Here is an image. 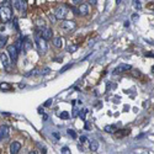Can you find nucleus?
<instances>
[{
  "mask_svg": "<svg viewBox=\"0 0 154 154\" xmlns=\"http://www.w3.org/2000/svg\"><path fill=\"white\" fill-rule=\"evenodd\" d=\"M11 16H13V11H11V8L10 6H4L0 8V20H1L3 23H6L11 20Z\"/></svg>",
  "mask_w": 154,
  "mask_h": 154,
  "instance_id": "obj_1",
  "label": "nucleus"
},
{
  "mask_svg": "<svg viewBox=\"0 0 154 154\" xmlns=\"http://www.w3.org/2000/svg\"><path fill=\"white\" fill-rule=\"evenodd\" d=\"M36 35L41 36L43 40L48 41V40H51V38H52V36H53V31H52V28L43 26V27H38V28H37Z\"/></svg>",
  "mask_w": 154,
  "mask_h": 154,
  "instance_id": "obj_2",
  "label": "nucleus"
},
{
  "mask_svg": "<svg viewBox=\"0 0 154 154\" xmlns=\"http://www.w3.org/2000/svg\"><path fill=\"white\" fill-rule=\"evenodd\" d=\"M35 43H36V47H37V49H38V52L41 53V54H45V53L47 52L46 40H43L41 36H38V35L35 36Z\"/></svg>",
  "mask_w": 154,
  "mask_h": 154,
  "instance_id": "obj_3",
  "label": "nucleus"
},
{
  "mask_svg": "<svg viewBox=\"0 0 154 154\" xmlns=\"http://www.w3.org/2000/svg\"><path fill=\"white\" fill-rule=\"evenodd\" d=\"M8 56H9V58L11 59V62L13 63H15L16 61H17V56H19V49L16 48V46L15 45H10V46H8Z\"/></svg>",
  "mask_w": 154,
  "mask_h": 154,
  "instance_id": "obj_4",
  "label": "nucleus"
},
{
  "mask_svg": "<svg viewBox=\"0 0 154 154\" xmlns=\"http://www.w3.org/2000/svg\"><path fill=\"white\" fill-rule=\"evenodd\" d=\"M68 14V8L64 6V5H61V6H58L54 11V16L57 20H64L66 19V16Z\"/></svg>",
  "mask_w": 154,
  "mask_h": 154,
  "instance_id": "obj_5",
  "label": "nucleus"
},
{
  "mask_svg": "<svg viewBox=\"0 0 154 154\" xmlns=\"http://www.w3.org/2000/svg\"><path fill=\"white\" fill-rule=\"evenodd\" d=\"M76 27V22L75 21H63L62 20V23H61V28H63L64 31H73Z\"/></svg>",
  "mask_w": 154,
  "mask_h": 154,
  "instance_id": "obj_6",
  "label": "nucleus"
},
{
  "mask_svg": "<svg viewBox=\"0 0 154 154\" xmlns=\"http://www.w3.org/2000/svg\"><path fill=\"white\" fill-rule=\"evenodd\" d=\"M129 69H132V66H129V64H120V66L114 70V74H120V73H123Z\"/></svg>",
  "mask_w": 154,
  "mask_h": 154,
  "instance_id": "obj_7",
  "label": "nucleus"
},
{
  "mask_svg": "<svg viewBox=\"0 0 154 154\" xmlns=\"http://www.w3.org/2000/svg\"><path fill=\"white\" fill-rule=\"evenodd\" d=\"M21 149V143L20 142H13V143L10 144V153L11 154H16V153H19V150Z\"/></svg>",
  "mask_w": 154,
  "mask_h": 154,
  "instance_id": "obj_8",
  "label": "nucleus"
},
{
  "mask_svg": "<svg viewBox=\"0 0 154 154\" xmlns=\"http://www.w3.org/2000/svg\"><path fill=\"white\" fill-rule=\"evenodd\" d=\"M8 133H9V128H8L6 125L0 126V141L4 139L5 137H8Z\"/></svg>",
  "mask_w": 154,
  "mask_h": 154,
  "instance_id": "obj_9",
  "label": "nucleus"
},
{
  "mask_svg": "<svg viewBox=\"0 0 154 154\" xmlns=\"http://www.w3.org/2000/svg\"><path fill=\"white\" fill-rule=\"evenodd\" d=\"M0 61H1L3 66L5 68H8V66H9V56H8V53H4V52L0 53Z\"/></svg>",
  "mask_w": 154,
  "mask_h": 154,
  "instance_id": "obj_10",
  "label": "nucleus"
},
{
  "mask_svg": "<svg viewBox=\"0 0 154 154\" xmlns=\"http://www.w3.org/2000/svg\"><path fill=\"white\" fill-rule=\"evenodd\" d=\"M78 11H79V15H88V14H89V6H88V4H80Z\"/></svg>",
  "mask_w": 154,
  "mask_h": 154,
  "instance_id": "obj_11",
  "label": "nucleus"
},
{
  "mask_svg": "<svg viewBox=\"0 0 154 154\" xmlns=\"http://www.w3.org/2000/svg\"><path fill=\"white\" fill-rule=\"evenodd\" d=\"M53 46L57 47V48H62V46H63L62 37H54L53 38Z\"/></svg>",
  "mask_w": 154,
  "mask_h": 154,
  "instance_id": "obj_12",
  "label": "nucleus"
},
{
  "mask_svg": "<svg viewBox=\"0 0 154 154\" xmlns=\"http://www.w3.org/2000/svg\"><path fill=\"white\" fill-rule=\"evenodd\" d=\"M97 149H99V143H97V141H95V139L90 141V150H91V152H96Z\"/></svg>",
  "mask_w": 154,
  "mask_h": 154,
  "instance_id": "obj_13",
  "label": "nucleus"
},
{
  "mask_svg": "<svg viewBox=\"0 0 154 154\" xmlns=\"http://www.w3.org/2000/svg\"><path fill=\"white\" fill-rule=\"evenodd\" d=\"M27 8V4H26V0H20V6H19V11L21 13H25Z\"/></svg>",
  "mask_w": 154,
  "mask_h": 154,
  "instance_id": "obj_14",
  "label": "nucleus"
},
{
  "mask_svg": "<svg viewBox=\"0 0 154 154\" xmlns=\"http://www.w3.org/2000/svg\"><path fill=\"white\" fill-rule=\"evenodd\" d=\"M79 47L76 46V45H72V46H69L68 48H67V51H68V53H74V52H76V49H78Z\"/></svg>",
  "mask_w": 154,
  "mask_h": 154,
  "instance_id": "obj_15",
  "label": "nucleus"
},
{
  "mask_svg": "<svg viewBox=\"0 0 154 154\" xmlns=\"http://www.w3.org/2000/svg\"><path fill=\"white\" fill-rule=\"evenodd\" d=\"M104 129H105V132L112 133V132H115V131H116V126H106Z\"/></svg>",
  "mask_w": 154,
  "mask_h": 154,
  "instance_id": "obj_16",
  "label": "nucleus"
},
{
  "mask_svg": "<svg viewBox=\"0 0 154 154\" xmlns=\"http://www.w3.org/2000/svg\"><path fill=\"white\" fill-rule=\"evenodd\" d=\"M133 6L137 10H142V4H141L139 0H133Z\"/></svg>",
  "mask_w": 154,
  "mask_h": 154,
  "instance_id": "obj_17",
  "label": "nucleus"
},
{
  "mask_svg": "<svg viewBox=\"0 0 154 154\" xmlns=\"http://www.w3.org/2000/svg\"><path fill=\"white\" fill-rule=\"evenodd\" d=\"M61 118H63V120H68L69 118V114L68 112H66V111H63V112H59V115H58Z\"/></svg>",
  "mask_w": 154,
  "mask_h": 154,
  "instance_id": "obj_18",
  "label": "nucleus"
},
{
  "mask_svg": "<svg viewBox=\"0 0 154 154\" xmlns=\"http://www.w3.org/2000/svg\"><path fill=\"white\" fill-rule=\"evenodd\" d=\"M72 67H73V63H69V64H67L66 67H63L61 70H59V73H61V74H63L64 72H66V70H68L69 68H72Z\"/></svg>",
  "mask_w": 154,
  "mask_h": 154,
  "instance_id": "obj_19",
  "label": "nucleus"
},
{
  "mask_svg": "<svg viewBox=\"0 0 154 154\" xmlns=\"http://www.w3.org/2000/svg\"><path fill=\"white\" fill-rule=\"evenodd\" d=\"M68 134L70 136V137H73V138H76V133H75V131H74V129H72V128H69L68 129Z\"/></svg>",
  "mask_w": 154,
  "mask_h": 154,
  "instance_id": "obj_20",
  "label": "nucleus"
},
{
  "mask_svg": "<svg viewBox=\"0 0 154 154\" xmlns=\"http://www.w3.org/2000/svg\"><path fill=\"white\" fill-rule=\"evenodd\" d=\"M86 110H81V111H79V116H80V118L81 120H85V116H86Z\"/></svg>",
  "mask_w": 154,
  "mask_h": 154,
  "instance_id": "obj_21",
  "label": "nucleus"
},
{
  "mask_svg": "<svg viewBox=\"0 0 154 154\" xmlns=\"http://www.w3.org/2000/svg\"><path fill=\"white\" fill-rule=\"evenodd\" d=\"M37 27H43L45 26V21L42 19H37Z\"/></svg>",
  "mask_w": 154,
  "mask_h": 154,
  "instance_id": "obj_22",
  "label": "nucleus"
},
{
  "mask_svg": "<svg viewBox=\"0 0 154 154\" xmlns=\"http://www.w3.org/2000/svg\"><path fill=\"white\" fill-rule=\"evenodd\" d=\"M37 72H38V69H33V70H31V72H28L25 76H31V75H36L37 74Z\"/></svg>",
  "mask_w": 154,
  "mask_h": 154,
  "instance_id": "obj_23",
  "label": "nucleus"
},
{
  "mask_svg": "<svg viewBox=\"0 0 154 154\" xmlns=\"http://www.w3.org/2000/svg\"><path fill=\"white\" fill-rule=\"evenodd\" d=\"M61 152H62V153H64V154H69V153H70V149H69L68 147H62Z\"/></svg>",
  "mask_w": 154,
  "mask_h": 154,
  "instance_id": "obj_24",
  "label": "nucleus"
},
{
  "mask_svg": "<svg viewBox=\"0 0 154 154\" xmlns=\"http://www.w3.org/2000/svg\"><path fill=\"white\" fill-rule=\"evenodd\" d=\"M13 4H14V8L19 10V6H20V0H13Z\"/></svg>",
  "mask_w": 154,
  "mask_h": 154,
  "instance_id": "obj_25",
  "label": "nucleus"
},
{
  "mask_svg": "<svg viewBox=\"0 0 154 154\" xmlns=\"http://www.w3.org/2000/svg\"><path fill=\"white\" fill-rule=\"evenodd\" d=\"M13 26H14V28L16 30V31H19V25H17V19H16V17L14 19V21H13Z\"/></svg>",
  "mask_w": 154,
  "mask_h": 154,
  "instance_id": "obj_26",
  "label": "nucleus"
},
{
  "mask_svg": "<svg viewBox=\"0 0 154 154\" xmlns=\"http://www.w3.org/2000/svg\"><path fill=\"white\" fill-rule=\"evenodd\" d=\"M49 72H51V69H49V68H45V69H42V70H41V73H40V74L45 75V74H48Z\"/></svg>",
  "mask_w": 154,
  "mask_h": 154,
  "instance_id": "obj_27",
  "label": "nucleus"
},
{
  "mask_svg": "<svg viewBox=\"0 0 154 154\" xmlns=\"http://www.w3.org/2000/svg\"><path fill=\"white\" fill-rule=\"evenodd\" d=\"M0 88H1V89H11V86L8 85V84H5V83H3V84L0 85Z\"/></svg>",
  "mask_w": 154,
  "mask_h": 154,
  "instance_id": "obj_28",
  "label": "nucleus"
},
{
  "mask_svg": "<svg viewBox=\"0 0 154 154\" xmlns=\"http://www.w3.org/2000/svg\"><path fill=\"white\" fill-rule=\"evenodd\" d=\"M88 3L91 4V5H96L97 4V0H88Z\"/></svg>",
  "mask_w": 154,
  "mask_h": 154,
  "instance_id": "obj_29",
  "label": "nucleus"
},
{
  "mask_svg": "<svg viewBox=\"0 0 154 154\" xmlns=\"http://www.w3.org/2000/svg\"><path fill=\"white\" fill-rule=\"evenodd\" d=\"M80 142H81V143H85V142H86V137H85V136H81V137H80Z\"/></svg>",
  "mask_w": 154,
  "mask_h": 154,
  "instance_id": "obj_30",
  "label": "nucleus"
},
{
  "mask_svg": "<svg viewBox=\"0 0 154 154\" xmlns=\"http://www.w3.org/2000/svg\"><path fill=\"white\" fill-rule=\"evenodd\" d=\"M72 1H73V4H80L84 1V0H72Z\"/></svg>",
  "mask_w": 154,
  "mask_h": 154,
  "instance_id": "obj_31",
  "label": "nucleus"
},
{
  "mask_svg": "<svg viewBox=\"0 0 154 154\" xmlns=\"http://www.w3.org/2000/svg\"><path fill=\"white\" fill-rule=\"evenodd\" d=\"M49 19H51V21H53V22H54L57 19H56V16H52L51 14H49Z\"/></svg>",
  "mask_w": 154,
  "mask_h": 154,
  "instance_id": "obj_32",
  "label": "nucleus"
},
{
  "mask_svg": "<svg viewBox=\"0 0 154 154\" xmlns=\"http://www.w3.org/2000/svg\"><path fill=\"white\" fill-rule=\"evenodd\" d=\"M132 19H133V21H137V20H138V15H134Z\"/></svg>",
  "mask_w": 154,
  "mask_h": 154,
  "instance_id": "obj_33",
  "label": "nucleus"
},
{
  "mask_svg": "<svg viewBox=\"0 0 154 154\" xmlns=\"http://www.w3.org/2000/svg\"><path fill=\"white\" fill-rule=\"evenodd\" d=\"M51 105V100H48V101H47L46 104H45V106H49Z\"/></svg>",
  "mask_w": 154,
  "mask_h": 154,
  "instance_id": "obj_34",
  "label": "nucleus"
},
{
  "mask_svg": "<svg viewBox=\"0 0 154 154\" xmlns=\"http://www.w3.org/2000/svg\"><path fill=\"white\" fill-rule=\"evenodd\" d=\"M147 57H153V53H150V52H148V54H147Z\"/></svg>",
  "mask_w": 154,
  "mask_h": 154,
  "instance_id": "obj_35",
  "label": "nucleus"
},
{
  "mask_svg": "<svg viewBox=\"0 0 154 154\" xmlns=\"http://www.w3.org/2000/svg\"><path fill=\"white\" fill-rule=\"evenodd\" d=\"M121 1H122V0H116V4H117V5H120V4H121Z\"/></svg>",
  "mask_w": 154,
  "mask_h": 154,
  "instance_id": "obj_36",
  "label": "nucleus"
},
{
  "mask_svg": "<svg viewBox=\"0 0 154 154\" xmlns=\"http://www.w3.org/2000/svg\"><path fill=\"white\" fill-rule=\"evenodd\" d=\"M5 1H6V0H0V4H4Z\"/></svg>",
  "mask_w": 154,
  "mask_h": 154,
  "instance_id": "obj_37",
  "label": "nucleus"
}]
</instances>
